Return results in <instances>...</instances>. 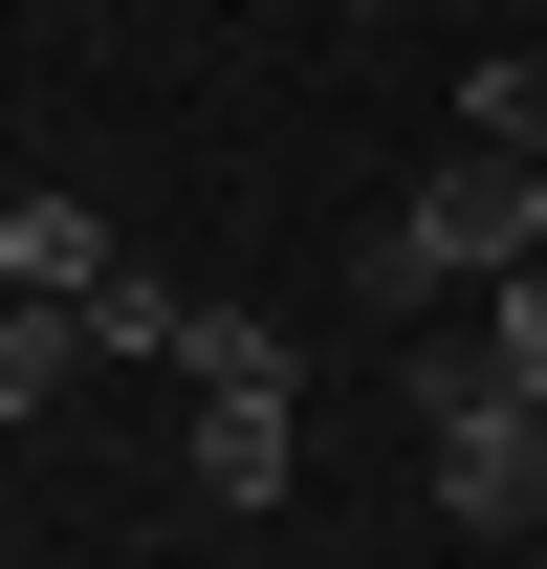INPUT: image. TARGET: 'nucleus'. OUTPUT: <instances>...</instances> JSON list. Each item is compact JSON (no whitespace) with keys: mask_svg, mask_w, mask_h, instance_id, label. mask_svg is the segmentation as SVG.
<instances>
[{"mask_svg":"<svg viewBox=\"0 0 547 569\" xmlns=\"http://www.w3.org/2000/svg\"><path fill=\"white\" fill-rule=\"evenodd\" d=\"M285 482H307L285 395H198V503H285Z\"/></svg>","mask_w":547,"mask_h":569,"instance_id":"20e7f679","label":"nucleus"},{"mask_svg":"<svg viewBox=\"0 0 547 569\" xmlns=\"http://www.w3.org/2000/svg\"><path fill=\"white\" fill-rule=\"evenodd\" d=\"M504 263H547V153H481L460 132L395 198V241H372V307H395V284H504Z\"/></svg>","mask_w":547,"mask_h":569,"instance_id":"f03ea898","label":"nucleus"},{"mask_svg":"<svg viewBox=\"0 0 547 569\" xmlns=\"http://www.w3.org/2000/svg\"><path fill=\"white\" fill-rule=\"evenodd\" d=\"M460 132H481V153H547V67H526V44H504V67H460Z\"/></svg>","mask_w":547,"mask_h":569,"instance_id":"6e6552de","label":"nucleus"},{"mask_svg":"<svg viewBox=\"0 0 547 569\" xmlns=\"http://www.w3.org/2000/svg\"><path fill=\"white\" fill-rule=\"evenodd\" d=\"M416 438H438V526H460V548L547 526V395H504L481 329H460V351H416Z\"/></svg>","mask_w":547,"mask_h":569,"instance_id":"f257e3e1","label":"nucleus"},{"mask_svg":"<svg viewBox=\"0 0 547 569\" xmlns=\"http://www.w3.org/2000/svg\"><path fill=\"white\" fill-rule=\"evenodd\" d=\"M481 372H504V395H547V263L481 284Z\"/></svg>","mask_w":547,"mask_h":569,"instance_id":"0eeeda50","label":"nucleus"},{"mask_svg":"<svg viewBox=\"0 0 547 569\" xmlns=\"http://www.w3.org/2000/svg\"><path fill=\"white\" fill-rule=\"evenodd\" d=\"M67 372H88V307H0V417H44Z\"/></svg>","mask_w":547,"mask_h":569,"instance_id":"423d86ee","label":"nucleus"},{"mask_svg":"<svg viewBox=\"0 0 547 569\" xmlns=\"http://www.w3.org/2000/svg\"><path fill=\"white\" fill-rule=\"evenodd\" d=\"M88 284H110V219H88L67 176H44V198H0V307H88Z\"/></svg>","mask_w":547,"mask_h":569,"instance_id":"7ed1b4c3","label":"nucleus"},{"mask_svg":"<svg viewBox=\"0 0 547 569\" xmlns=\"http://www.w3.org/2000/svg\"><path fill=\"white\" fill-rule=\"evenodd\" d=\"M176 372H198V395H285V372H307V351H285L263 307H198V329H176Z\"/></svg>","mask_w":547,"mask_h":569,"instance_id":"39448f33","label":"nucleus"}]
</instances>
